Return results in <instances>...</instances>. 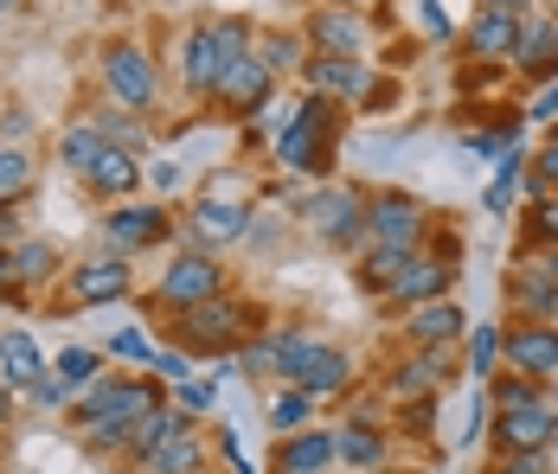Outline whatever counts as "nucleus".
Returning a JSON list of instances; mask_svg holds the SVG:
<instances>
[{"instance_id": "1", "label": "nucleus", "mask_w": 558, "mask_h": 474, "mask_svg": "<svg viewBox=\"0 0 558 474\" xmlns=\"http://www.w3.org/2000/svg\"><path fill=\"white\" fill-rule=\"evenodd\" d=\"M270 347H277V385H295V391H308L315 404H335L353 391V353L328 340V333H315L308 320H277L270 327Z\"/></svg>"}, {"instance_id": "2", "label": "nucleus", "mask_w": 558, "mask_h": 474, "mask_svg": "<svg viewBox=\"0 0 558 474\" xmlns=\"http://www.w3.org/2000/svg\"><path fill=\"white\" fill-rule=\"evenodd\" d=\"M340 135H347V109L328 97H302L277 135V167L289 180H328L340 160Z\"/></svg>"}, {"instance_id": "3", "label": "nucleus", "mask_w": 558, "mask_h": 474, "mask_svg": "<svg viewBox=\"0 0 558 474\" xmlns=\"http://www.w3.org/2000/svg\"><path fill=\"white\" fill-rule=\"evenodd\" d=\"M257 327H264V308H257L251 295L225 289V295L186 308V315H168V340L180 353H193V360H199V353H206V360H231Z\"/></svg>"}, {"instance_id": "4", "label": "nucleus", "mask_w": 558, "mask_h": 474, "mask_svg": "<svg viewBox=\"0 0 558 474\" xmlns=\"http://www.w3.org/2000/svg\"><path fill=\"white\" fill-rule=\"evenodd\" d=\"M161 398H168V385L155 372H104L97 385L77 391V404L64 417H71L77 436H90V429H110V423H135L142 411H155Z\"/></svg>"}, {"instance_id": "5", "label": "nucleus", "mask_w": 558, "mask_h": 474, "mask_svg": "<svg viewBox=\"0 0 558 474\" xmlns=\"http://www.w3.org/2000/svg\"><path fill=\"white\" fill-rule=\"evenodd\" d=\"M295 218L308 224V238H315L322 251H340V257H353V251L366 244V186L322 180L315 193H302Z\"/></svg>"}, {"instance_id": "6", "label": "nucleus", "mask_w": 558, "mask_h": 474, "mask_svg": "<svg viewBox=\"0 0 558 474\" xmlns=\"http://www.w3.org/2000/svg\"><path fill=\"white\" fill-rule=\"evenodd\" d=\"M430 224H437V211L424 206L417 193H404V186H366V244L417 257L430 244Z\"/></svg>"}, {"instance_id": "7", "label": "nucleus", "mask_w": 558, "mask_h": 474, "mask_svg": "<svg viewBox=\"0 0 558 474\" xmlns=\"http://www.w3.org/2000/svg\"><path fill=\"white\" fill-rule=\"evenodd\" d=\"M449 385H462V353H456V347H398V360L379 372V391H386V404L444 398Z\"/></svg>"}, {"instance_id": "8", "label": "nucleus", "mask_w": 558, "mask_h": 474, "mask_svg": "<svg viewBox=\"0 0 558 474\" xmlns=\"http://www.w3.org/2000/svg\"><path fill=\"white\" fill-rule=\"evenodd\" d=\"M225 289H231V276H225L219 257H206V251H173L168 269H161L155 289H148V315H186V308L213 302Z\"/></svg>"}, {"instance_id": "9", "label": "nucleus", "mask_w": 558, "mask_h": 474, "mask_svg": "<svg viewBox=\"0 0 558 474\" xmlns=\"http://www.w3.org/2000/svg\"><path fill=\"white\" fill-rule=\"evenodd\" d=\"M97 77H104V97L110 104L135 109V116L161 109V64H155L148 46H135V39H110L97 52Z\"/></svg>"}, {"instance_id": "10", "label": "nucleus", "mask_w": 558, "mask_h": 474, "mask_svg": "<svg viewBox=\"0 0 558 474\" xmlns=\"http://www.w3.org/2000/svg\"><path fill=\"white\" fill-rule=\"evenodd\" d=\"M251 218L257 211L244 206V199H225V193H199L186 218H173V238H180V251H206V257H219L231 244H244L251 238Z\"/></svg>"}, {"instance_id": "11", "label": "nucleus", "mask_w": 558, "mask_h": 474, "mask_svg": "<svg viewBox=\"0 0 558 474\" xmlns=\"http://www.w3.org/2000/svg\"><path fill=\"white\" fill-rule=\"evenodd\" d=\"M129 295H135V269H129V257H110V251H97L84 264H64V276H58V308L64 315L110 308V302H129Z\"/></svg>"}, {"instance_id": "12", "label": "nucleus", "mask_w": 558, "mask_h": 474, "mask_svg": "<svg viewBox=\"0 0 558 474\" xmlns=\"http://www.w3.org/2000/svg\"><path fill=\"white\" fill-rule=\"evenodd\" d=\"M97 238H104L110 257H142V251L173 238V211L161 199H122V206H110L97 218Z\"/></svg>"}, {"instance_id": "13", "label": "nucleus", "mask_w": 558, "mask_h": 474, "mask_svg": "<svg viewBox=\"0 0 558 474\" xmlns=\"http://www.w3.org/2000/svg\"><path fill=\"white\" fill-rule=\"evenodd\" d=\"M335 429V469L347 474H386L391 469V449H398V436H391V423H379L373 411H347Z\"/></svg>"}, {"instance_id": "14", "label": "nucleus", "mask_w": 558, "mask_h": 474, "mask_svg": "<svg viewBox=\"0 0 558 474\" xmlns=\"http://www.w3.org/2000/svg\"><path fill=\"white\" fill-rule=\"evenodd\" d=\"M295 33L308 39L315 58H373V20L366 13H347V7H328V0L308 7Z\"/></svg>"}, {"instance_id": "15", "label": "nucleus", "mask_w": 558, "mask_h": 474, "mask_svg": "<svg viewBox=\"0 0 558 474\" xmlns=\"http://www.w3.org/2000/svg\"><path fill=\"white\" fill-rule=\"evenodd\" d=\"M501 372L558 385V320H501Z\"/></svg>"}, {"instance_id": "16", "label": "nucleus", "mask_w": 558, "mask_h": 474, "mask_svg": "<svg viewBox=\"0 0 558 474\" xmlns=\"http://www.w3.org/2000/svg\"><path fill=\"white\" fill-rule=\"evenodd\" d=\"M507 77H520L526 90H539V84L558 77V20L553 13H539V7L520 13V39H513V58H507Z\"/></svg>"}, {"instance_id": "17", "label": "nucleus", "mask_w": 558, "mask_h": 474, "mask_svg": "<svg viewBox=\"0 0 558 474\" xmlns=\"http://www.w3.org/2000/svg\"><path fill=\"white\" fill-rule=\"evenodd\" d=\"M469 320L475 315L462 308V295H444V302H417V308L391 315V327H398V347H462Z\"/></svg>"}, {"instance_id": "18", "label": "nucleus", "mask_w": 558, "mask_h": 474, "mask_svg": "<svg viewBox=\"0 0 558 474\" xmlns=\"http://www.w3.org/2000/svg\"><path fill=\"white\" fill-rule=\"evenodd\" d=\"M270 104H277V77L257 64V52L238 58V64H225L219 90H213V109H219L225 122H251V116H264Z\"/></svg>"}, {"instance_id": "19", "label": "nucleus", "mask_w": 558, "mask_h": 474, "mask_svg": "<svg viewBox=\"0 0 558 474\" xmlns=\"http://www.w3.org/2000/svg\"><path fill=\"white\" fill-rule=\"evenodd\" d=\"M456 282H462V264L417 251V257L404 264V276L391 282V295L379 302V308H386V315H404V308H417V302H444V295H456Z\"/></svg>"}, {"instance_id": "20", "label": "nucleus", "mask_w": 558, "mask_h": 474, "mask_svg": "<svg viewBox=\"0 0 558 474\" xmlns=\"http://www.w3.org/2000/svg\"><path fill=\"white\" fill-rule=\"evenodd\" d=\"M501 308H507V320H558V282L539 264H526V257H507Z\"/></svg>"}, {"instance_id": "21", "label": "nucleus", "mask_w": 558, "mask_h": 474, "mask_svg": "<svg viewBox=\"0 0 558 474\" xmlns=\"http://www.w3.org/2000/svg\"><path fill=\"white\" fill-rule=\"evenodd\" d=\"M173 71H180V90H186V97L213 104V90H219V77H225V52H219V39H213L206 20H193V26L180 33V58H173Z\"/></svg>"}, {"instance_id": "22", "label": "nucleus", "mask_w": 558, "mask_h": 474, "mask_svg": "<svg viewBox=\"0 0 558 474\" xmlns=\"http://www.w3.org/2000/svg\"><path fill=\"white\" fill-rule=\"evenodd\" d=\"M513 39H520V13H469V20H462V33H456L462 58H469V64H482V71H507Z\"/></svg>"}, {"instance_id": "23", "label": "nucleus", "mask_w": 558, "mask_h": 474, "mask_svg": "<svg viewBox=\"0 0 558 474\" xmlns=\"http://www.w3.org/2000/svg\"><path fill=\"white\" fill-rule=\"evenodd\" d=\"M264 474H335V429L328 423H308L295 436H277Z\"/></svg>"}, {"instance_id": "24", "label": "nucleus", "mask_w": 558, "mask_h": 474, "mask_svg": "<svg viewBox=\"0 0 558 474\" xmlns=\"http://www.w3.org/2000/svg\"><path fill=\"white\" fill-rule=\"evenodd\" d=\"M84 186L104 199V206H122V199H142V186H148V167L142 155H122V148H97V160L84 167Z\"/></svg>"}, {"instance_id": "25", "label": "nucleus", "mask_w": 558, "mask_h": 474, "mask_svg": "<svg viewBox=\"0 0 558 474\" xmlns=\"http://www.w3.org/2000/svg\"><path fill=\"white\" fill-rule=\"evenodd\" d=\"M7 269H13V289H26V295H39V289H52L58 276H64V251H58L52 238H13L7 244Z\"/></svg>"}, {"instance_id": "26", "label": "nucleus", "mask_w": 558, "mask_h": 474, "mask_svg": "<svg viewBox=\"0 0 558 474\" xmlns=\"http://www.w3.org/2000/svg\"><path fill=\"white\" fill-rule=\"evenodd\" d=\"M488 449H558V411H495Z\"/></svg>"}, {"instance_id": "27", "label": "nucleus", "mask_w": 558, "mask_h": 474, "mask_svg": "<svg viewBox=\"0 0 558 474\" xmlns=\"http://www.w3.org/2000/svg\"><path fill=\"white\" fill-rule=\"evenodd\" d=\"M135 474H213V442H206V429H199V423L173 429Z\"/></svg>"}, {"instance_id": "28", "label": "nucleus", "mask_w": 558, "mask_h": 474, "mask_svg": "<svg viewBox=\"0 0 558 474\" xmlns=\"http://www.w3.org/2000/svg\"><path fill=\"white\" fill-rule=\"evenodd\" d=\"M482 391H488V417L495 411H558V385L526 378V372H495Z\"/></svg>"}, {"instance_id": "29", "label": "nucleus", "mask_w": 558, "mask_h": 474, "mask_svg": "<svg viewBox=\"0 0 558 474\" xmlns=\"http://www.w3.org/2000/svg\"><path fill=\"white\" fill-rule=\"evenodd\" d=\"M186 423H193V417H180L168 398H161L155 411H142V417H135V429H129V442H122V455H116V462L135 474L142 462H148V455H155V449H161V442H168L173 429H186Z\"/></svg>"}, {"instance_id": "30", "label": "nucleus", "mask_w": 558, "mask_h": 474, "mask_svg": "<svg viewBox=\"0 0 558 474\" xmlns=\"http://www.w3.org/2000/svg\"><path fill=\"white\" fill-rule=\"evenodd\" d=\"M404 251H379V244H360L353 257H347V276H353V289L366 295V302H386L391 295V282L404 276Z\"/></svg>"}, {"instance_id": "31", "label": "nucleus", "mask_w": 558, "mask_h": 474, "mask_svg": "<svg viewBox=\"0 0 558 474\" xmlns=\"http://www.w3.org/2000/svg\"><path fill=\"white\" fill-rule=\"evenodd\" d=\"M46 366H52V360H46V347H39L26 327H0V385H7V391H26Z\"/></svg>"}, {"instance_id": "32", "label": "nucleus", "mask_w": 558, "mask_h": 474, "mask_svg": "<svg viewBox=\"0 0 558 474\" xmlns=\"http://www.w3.org/2000/svg\"><path fill=\"white\" fill-rule=\"evenodd\" d=\"M251 52H257V64L282 84V77H302V64H308V39H302L295 26H257Z\"/></svg>"}, {"instance_id": "33", "label": "nucleus", "mask_w": 558, "mask_h": 474, "mask_svg": "<svg viewBox=\"0 0 558 474\" xmlns=\"http://www.w3.org/2000/svg\"><path fill=\"white\" fill-rule=\"evenodd\" d=\"M90 129H97L110 148H122V155H142V148L155 142V116H135V109H122V104H97L90 109Z\"/></svg>"}, {"instance_id": "34", "label": "nucleus", "mask_w": 558, "mask_h": 474, "mask_svg": "<svg viewBox=\"0 0 558 474\" xmlns=\"http://www.w3.org/2000/svg\"><path fill=\"white\" fill-rule=\"evenodd\" d=\"M462 378L469 385H488L495 372H501V320H469V333H462Z\"/></svg>"}, {"instance_id": "35", "label": "nucleus", "mask_w": 558, "mask_h": 474, "mask_svg": "<svg viewBox=\"0 0 558 474\" xmlns=\"http://www.w3.org/2000/svg\"><path fill=\"white\" fill-rule=\"evenodd\" d=\"M315 417H322V404H315L308 391H295V385H270V398H264V423H270L277 436H295V429H308Z\"/></svg>"}, {"instance_id": "36", "label": "nucleus", "mask_w": 558, "mask_h": 474, "mask_svg": "<svg viewBox=\"0 0 558 474\" xmlns=\"http://www.w3.org/2000/svg\"><path fill=\"white\" fill-rule=\"evenodd\" d=\"M546 193H558V129H546L526 155V180H520V206H539Z\"/></svg>"}, {"instance_id": "37", "label": "nucleus", "mask_w": 558, "mask_h": 474, "mask_svg": "<svg viewBox=\"0 0 558 474\" xmlns=\"http://www.w3.org/2000/svg\"><path fill=\"white\" fill-rule=\"evenodd\" d=\"M33 180H39V167H33V155H26L20 142H0V206H26Z\"/></svg>"}, {"instance_id": "38", "label": "nucleus", "mask_w": 558, "mask_h": 474, "mask_svg": "<svg viewBox=\"0 0 558 474\" xmlns=\"http://www.w3.org/2000/svg\"><path fill=\"white\" fill-rule=\"evenodd\" d=\"M97 148H104V135L90 129V116H77V122H64V135H58V167H64L71 180H84V167L97 160Z\"/></svg>"}, {"instance_id": "39", "label": "nucleus", "mask_w": 558, "mask_h": 474, "mask_svg": "<svg viewBox=\"0 0 558 474\" xmlns=\"http://www.w3.org/2000/svg\"><path fill=\"white\" fill-rule=\"evenodd\" d=\"M475 474H558V449H488Z\"/></svg>"}, {"instance_id": "40", "label": "nucleus", "mask_w": 558, "mask_h": 474, "mask_svg": "<svg viewBox=\"0 0 558 474\" xmlns=\"http://www.w3.org/2000/svg\"><path fill=\"white\" fill-rule=\"evenodd\" d=\"M52 372L71 385V391H84V385H97L104 372H110V360H104V347H64L52 360Z\"/></svg>"}, {"instance_id": "41", "label": "nucleus", "mask_w": 558, "mask_h": 474, "mask_svg": "<svg viewBox=\"0 0 558 474\" xmlns=\"http://www.w3.org/2000/svg\"><path fill=\"white\" fill-rule=\"evenodd\" d=\"M104 360H122V366H135V372H148V360H155V333L148 327H122V333H110L104 340Z\"/></svg>"}, {"instance_id": "42", "label": "nucleus", "mask_w": 558, "mask_h": 474, "mask_svg": "<svg viewBox=\"0 0 558 474\" xmlns=\"http://www.w3.org/2000/svg\"><path fill=\"white\" fill-rule=\"evenodd\" d=\"M173 411H180V417H213V411H219V378H199V372H193V378H186V385H173V398H168Z\"/></svg>"}, {"instance_id": "43", "label": "nucleus", "mask_w": 558, "mask_h": 474, "mask_svg": "<svg viewBox=\"0 0 558 474\" xmlns=\"http://www.w3.org/2000/svg\"><path fill=\"white\" fill-rule=\"evenodd\" d=\"M391 436H417V442H430V436H437V398L391 404Z\"/></svg>"}, {"instance_id": "44", "label": "nucleus", "mask_w": 558, "mask_h": 474, "mask_svg": "<svg viewBox=\"0 0 558 474\" xmlns=\"http://www.w3.org/2000/svg\"><path fill=\"white\" fill-rule=\"evenodd\" d=\"M520 238H533V244H558V193H546L539 206H520Z\"/></svg>"}, {"instance_id": "45", "label": "nucleus", "mask_w": 558, "mask_h": 474, "mask_svg": "<svg viewBox=\"0 0 558 474\" xmlns=\"http://www.w3.org/2000/svg\"><path fill=\"white\" fill-rule=\"evenodd\" d=\"M148 372H155V378L173 391V385H186V378H193V353H180L173 340H155V360H148Z\"/></svg>"}, {"instance_id": "46", "label": "nucleus", "mask_w": 558, "mask_h": 474, "mask_svg": "<svg viewBox=\"0 0 558 474\" xmlns=\"http://www.w3.org/2000/svg\"><path fill=\"white\" fill-rule=\"evenodd\" d=\"M26 398H33V404H46V411H71V404H77V391H71V385H64L52 366H46L39 378H33V385H26Z\"/></svg>"}, {"instance_id": "47", "label": "nucleus", "mask_w": 558, "mask_h": 474, "mask_svg": "<svg viewBox=\"0 0 558 474\" xmlns=\"http://www.w3.org/2000/svg\"><path fill=\"white\" fill-rule=\"evenodd\" d=\"M417 33H424L430 46H456V26H449L444 0H417Z\"/></svg>"}, {"instance_id": "48", "label": "nucleus", "mask_w": 558, "mask_h": 474, "mask_svg": "<svg viewBox=\"0 0 558 474\" xmlns=\"http://www.w3.org/2000/svg\"><path fill=\"white\" fill-rule=\"evenodd\" d=\"M526 129H558V77L526 97Z\"/></svg>"}, {"instance_id": "49", "label": "nucleus", "mask_w": 558, "mask_h": 474, "mask_svg": "<svg viewBox=\"0 0 558 474\" xmlns=\"http://www.w3.org/2000/svg\"><path fill=\"white\" fill-rule=\"evenodd\" d=\"M526 155H533V148H526V142H513L507 155L488 160V167H495V186H513V193H520V180H526Z\"/></svg>"}, {"instance_id": "50", "label": "nucleus", "mask_w": 558, "mask_h": 474, "mask_svg": "<svg viewBox=\"0 0 558 474\" xmlns=\"http://www.w3.org/2000/svg\"><path fill=\"white\" fill-rule=\"evenodd\" d=\"M513 257H526V264H539V269H546V276L558 282V244H533V238H520V244H513Z\"/></svg>"}, {"instance_id": "51", "label": "nucleus", "mask_w": 558, "mask_h": 474, "mask_svg": "<svg viewBox=\"0 0 558 474\" xmlns=\"http://www.w3.org/2000/svg\"><path fill=\"white\" fill-rule=\"evenodd\" d=\"M213 449L225 455V469H231V474H257V469H251V455L238 449V436H231V429H219V436H213Z\"/></svg>"}, {"instance_id": "52", "label": "nucleus", "mask_w": 558, "mask_h": 474, "mask_svg": "<svg viewBox=\"0 0 558 474\" xmlns=\"http://www.w3.org/2000/svg\"><path fill=\"white\" fill-rule=\"evenodd\" d=\"M513 206H520V193H513V186H495V180L482 186V211H488V218H507Z\"/></svg>"}, {"instance_id": "53", "label": "nucleus", "mask_w": 558, "mask_h": 474, "mask_svg": "<svg viewBox=\"0 0 558 474\" xmlns=\"http://www.w3.org/2000/svg\"><path fill=\"white\" fill-rule=\"evenodd\" d=\"M13 238H26V206H0V251H7Z\"/></svg>"}, {"instance_id": "54", "label": "nucleus", "mask_w": 558, "mask_h": 474, "mask_svg": "<svg viewBox=\"0 0 558 474\" xmlns=\"http://www.w3.org/2000/svg\"><path fill=\"white\" fill-rule=\"evenodd\" d=\"M0 302H13V308H33V295H26V289H13V269H7V251H0Z\"/></svg>"}, {"instance_id": "55", "label": "nucleus", "mask_w": 558, "mask_h": 474, "mask_svg": "<svg viewBox=\"0 0 558 474\" xmlns=\"http://www.w3.org/2000/svg\"><path fill=\"white\" fill-rule=\"evenodd\" d=\"M533 0H469V13H526Z\"/></svg>"}, {"instance_id": "56", "label": "nucleus", "mask_w": 558, "mask_h": 474, "mask_svg": "<svg viewBox=\"0 0 558 474\" xmlns=\"http://www.w3.org/2000/svg\"><path fill=\"white\" fill-rule=\"evenodd\" d=\"M155 186H161V193L180 186V160H155Z\"/></svg>"}, {"instance_id": "57", "label": "nucleus", "mask_w": 558, "mask_h": 474, "mask_svg": "<svg viewBox=\"0 0 558 474\" xmlns=\"http://www.w3.org/2000/svg\"><path fill=\"white\" fill-rule=\"evenodd\" d=\"M328 7H347V13H373V7H391V0H328Z\"/></svg>"}, {"instance_id": "58", "label": "nucleus", "mask_w": 558, "mask_h": 474, "mask_svg": "<svg viewBox=\"0 0 558 474\" xmlns=\"http://www.w3.org/2000/svg\"><path fill=\"white\" fill-rule=\"evenodd\" d=\"M7 423H13V391L0 385V436H7Z\"/></svg>"}, {"instance_id": "59", "label": "nucleus", "mask_w": 558, "mask_h": 474, "mask_svg": "<svg viewBox=\"0 0 558 474\" xmlns=\"http://www.w3.org/2000/svg\"><path fill=\"white\" fill-rule=\"evenodd\" d=\"M0 13H20V0H0Z\"/></svg>"}, {"instance_id": "60", "label": "nucleus", "mask_w": 558, "mask_h": 474, "mask_svg": "<svg viewBox=\"0 0 558 474\" xmlns=\"http://www.w3.org/2000/svg\"><path fill=\"white\" fill-rule=\"evenodd\" d=\"M539 13H553V20H558V0H546V7H539Z\"/></svg>"}]
</instances>
